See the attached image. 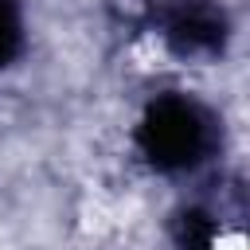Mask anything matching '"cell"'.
I'll return each mask as SVG.
<instances>
[{
  "label": "cell",
  "instance_id": "1",
  "mask_svg": "<svg viewBox=\"0 0 250 250\" xmlns=\"http://www.w3.org/2000/svg\"><path fill=\"white\" fill-rule=\"evenodd\" d=\"M137 145L145 152V160L152 168L176 172L188 168L203 156L207 148V125L199 117V109L184 98H160L145 109L141 129H137Z\"/></svg>",
  "mask_w": 250,
  "mask_h": 250
},
{
  "label": "cell",
  "instance_id": "2",
  "mask_svg": "<svg viewBox=\"0 0 250 250\" xmlns=\"http://www.w3.org/2000/svg\"><path fill=\"white\" fill-rule=\"evenodd\" d=\"M223 16L199 0L180 4L168 20H164V39L172 43V51L180 55H207L223 47Z\"/></svg>",
  "mask_w": 250,
  "mask_h": 250
},
{
  "label": "cell",
  "instance_id": "3",
  "mask_svg": "<svg viewBox=\"0 0 250 250\" xmlns=\"http://www.w3.org/2000/svg\"><path fill=\"white\" fill-rule=\"evenodd\" d=\"M20 43H23L20 4H16V0H0V70L20 55Z\"/></svg>",
  "mask_w": 250,
  "mask_h": 250
},
{
  "label": "cell",
  "instance_id": "4",
  "mask_svg": "<svg viewBox=\"0 0 250 250\" xmlns=\"http://www.w3.org/2000/svg\"><path fill=\"white\" fill-rule=\"evenodd\" d=\"M180 242L184 250H211L215 246V227L203 211H188L180 215Z\"/></svg>",
  "mask_w": 250,
  "mask_h": 250
}]
</instances>
